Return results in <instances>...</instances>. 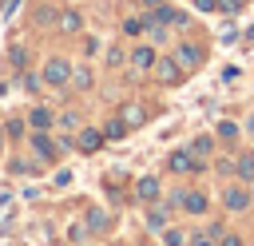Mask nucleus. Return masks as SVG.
Returning <instances> with one entry per match:
<instances>
[{
	"label": "nucleus",
	"instance_id": "obj_1",
	"mask_svg": "<svg viewBox=\"0 0 254 246\" xmlns=\"http://www.w3.org/2000/svg\"><path fill=\"white\" fill-rule=\"evenodd\" d=\"M71 79V67H67V60H48L44 63V83H52V87H64Z\"/></svg>",
	"mask_w": 254,
	"mask_h": 246
},
{
	"label": "nucleus",
	"instance_id": "obj_2",
	"mask_svg": "<svg viewBox=\"0 0 254 246\" xmlns=\"http://www.w3.org/2000/svg\"><path fill=\"white\" fill-rule=\"evenodd\" d=\"M151 24H175V28H187V12H175V8H167V4H159V8L151 12Z\"/></svg>",
	"mask_w": 254,
	"mask_h": 246
},
{
	"label": "nucleus",
	"instance_id": "obj_3",
	"mask_svg": "<svg viewBox=\"0 0 254 246\" xmlns=\"http://www.w3.org/2000/svg\"><path fill=\"white\" fill-rule=\"evenodd\" d=\"M155 75H159L163 83H179L183 63H175V56H171V60H155Z\"/></svg>",
	"mask_w": 254,
	"mask_h": 246
},
{
	"label": "nucleus",
	"instance_id": "obj_4",
	"mask_svg": "<svg viewBox=\"0 0 254 246\" xmlns=\"http://www.w3.org/2000/svg\"><path fill=\"white\" fill-rule=\"evenodd\" d=\"M175 60H179L183 67H198V63H202V52H198L194 44H179V48H175Z\"/></svg>",
	"mask_w": 254,
	"mask_h": 246
},
{
	"label": "nucleus",
	"instance_id": "obj_5",
	"mask_svg": "<svg viewBox=\"0 0 254 246\" xmlns=\"http://www.w3.org/2000/svg\"><path fill=\"white\" fill-rule=\"evenodd\" d=\"M167 167H171L175 175H187V171H198V163H194V159H190L187 151H175V155L167 159Z\"/></svg>",
	"mask_w": 254,
	"mask_h": 246
},
{
	"label": "nucleus",
	"instance_id": "obj_6",
	"mask_svg": "<svg viewBox=\"0 0 254 246\" xmlns=\"http://www.w3.org/2000/svg\"><path fill=\"white\" fill-rule=\"evenodd\" d=\"M131 63H135V71H147V67H155V48H135L131 52Z\"/></svg>",
	"mask_w": 254,
	"mask_h": 246
},
{
	"label": "nucleus",
	"instance_id": "obj_7",
	"mask_svg": "<svg viewBox=\"0 0 254 246\" xmlns=\"http://www.w3.org/2000/svg\"><path fill=\"white\" fill-rule=\"evenodd\" d=\"M119 119H123L127 127H143V119H147V115H143V107H139V103H123Z\"/></svg>",
	"mask_w": 254,
	"mask_h": 246
},
{
	"label": "nucleus",
	"instance_id": "obj_8",
	"mask_svg": "<svg viewBox=\"0 0 254 246\" xmlns=\"http://www.w3.org/2000/svg\"><path fill=\"white\" fill-rule=\"evenodd\" d=\"M135 194H139L143 202L159 198V179H151V175H147V179H139V183H135Z\"/></svg>",
	"mask_w": 254,
	"mask_h": 246
},
{
	"label": "nucleus",
	"instance_id": "obj_9",
	"mask_svg": "<svg viewBox=\"0 0 254 246\" xmlns=\"http://www.w3.org/2000/svg\"><path fill=\"white\" fill-rule=\"evenodd\" d=\"M99 143H103V135L95 127H83L79 131V151H99Z\"/></svg>",
	"mask_w": 254,
	"mask_h": 246
},
{
	"label": "nucleus",
	"instance_id": "obj_10",
	"mask_svg": "<svg viewBox=\"0 0 254 246\" xmlns=\"http://www.w3.org/2000/svg\"><path fill=\"white\" fill-rule=\"evenodd\" d=\"M32 151H36L40 159H52V151H56V143H52V139H48L44 131H36V135H32Z\"/></svg>",
	"mask_w": 254,
	"mask_h": 246
},
{
	"label": "nucleus",
	"instance_id": "obj_11",
	"mask_svg": "<svg viewBox=\"0 0 254 246\" xmlns=\"http://www.w3.org/2000/svg\"><path fill=\"white\" fill-rule=\"evenodd\" d=\"M28 123H32L36 131H48V127H52V111H48V107H32V115H28Z\"/></svg>",
	"mask_w": 254,
	"mask_h": 246
},
{
	"label": "nucleus",
	"instance_id": "obj_12",
	"mask_svg": "<svg viewBox=\"0 0 254 246\" xmlns=\"http://www.w3.org/2000/svg\"><path fill=\"white\" fill-rule=\"evenodd\" d=\"M226 206H230V210H246V206H250V194L234 186V190H226Z\"/></svg>",
	"mask_w": 254,
	"mask_h": 246
},
{
	"label": "nucleus",
	"instance_id": "obj_13",
	"mask_svg": "<svg viewBox=\"0 0 254 246\" xmlns=\"http://www.w3.org/2000/svg\"><path fill=\"white\" fill-rule=\"evenodd\" d=\"M183 206H187L190 214H202V210H206V194H198V190H190V194H183Z\"/></svg>",
	"mask_w": 254,
	"mask_h": 246
},
{
	"label": "nucleus",
	"instance_id": "obj_14",
	"mask_svg": "<svg viewBox=\"0 0 254 246\" xmlns=\"http://www.w3.org/2000/svg\"><path fill=\"white\" fill-rule=\"evenodd\" d=\"M147 28H151V16H143V20H139V16L123 20V32H127V36H139V32H147Z\"/></svg>",
	"mask_w": 254,
	"mask_h": 246
},
{
	"label": "nucleus",
	"instance_id": "obj_15",
	"mask_svg": "<svg viewBox=\"0 0 254 246\" xmlns=\"http://www.w3.org/2000/svg\"><path fill=\"white\" fill-rule=\"evenodd\" d=\"M60 28L64 32H79V12H60Z\"/></svg>",
	"mask_w": 254,
	"mask_h": 246
},
{
	"label": "nucleus",
	"instance_id": "obj_16",
	"mask_svg": "<svg viewBox=\"0 0 254 246\" xmlns=\"http://www.w3.org/2000/svg\"><path fill=\"white\" fill-rule=\"evenodd\" d=\"M234 171H238L242 179H254V155H242V159L234 163Z\"/></svg>",
	"mask_w": 254,
	"mask_h": 246
},
{
	"label": "nucleus",
	"instance_id": "obj_17",
	"mask_svg": "<svg viewBox=\"0 0 254 246\" xmlns=\"http://www.w3.org/2000/svg\"><path fill=\"white\" fill-rule=\"evenodd\" d=\"M147 226H151V230H163V226H167V210H151V214H147Z\"/></svg>",
	"mask_w": 254,
	"mask_h": 246
},
{
	"label": "nucleus",
	"instance_id": "obj_18",
	"mask_svg": "<svg viewBox=\"0 0 254 246\" xmlns=\"http://www.w3.org/2000/svg\"><path fill=\"white\" fill-rule=\"evenodd\" d=\"M71 79H75V87H87V83H91V71L79 67V71H71Z\"/></svg>",
	"mask_w": 254,
	"mask_h": 246
},
{
	"label": "nucleus",
	"instance_id": "obj_19",
	"mask_svg": "<svg viewBox=\"0 0 254 246\" xmlns=\"http://www.w3.org/2000/svg\"><path fill=\"white\" fill-rule=\"evenodd\" d=\"M123 127H127V123H123V119H115V123H107V131H103V135H107V139H119V135H123Z\"/></svg>",
	"mask_w": 254,
	"mask_h": 246
},
{
	"label": "nucleus",
	"instance_id": "obj_20",
	"mask_svg": "<svg viewBox=\"0 0 254 246\" xmlns=\"http://www.w3.org/2000/svg\"><path fill=\"white\" fill-rule=\"evenodd\" d=\"M163 238H167V246H183V242H187V238H183V230H167Z\"/></svg>",
	"mask_w": 254,
	"mask_h": 246
},
{
	"label": "nucleus",
	"instance_id": "obj_21",
	"mask_svg": "<svg viewBox=\"0 0 254 246\" xmlns=\"http://www.w3.org/2000/svg\"><path fill=\"white\" fill-rule=\"evenodd\" d=\"M210 147H214L210 135H198V139H194V151H206V155H210Z\"/></svg>",
	"mask_w": 254,
	"mask_h": 246
},
{
	"label": "nucleus",
	"instance_id": "obj_22",
	"mask_svg": "<svg viewBox=\"0 0 254 246\" xmlns=\"http://www.w3.org/2000/svg\"><path fill=\"white\" fill-rule=\"evenodd\" d=\"M87 226H91V230H103V214L91 210V214H87Z\"/></svg>",
	"mask_w": 254,
	"mask_h": 246
},
{
	"label": "nucleus",
	"instance_id": "obj_23",
	"mask_svg": "<svg viewBox=\"0 0 254 246\" xmlns=\"http://www.w3.org/2000/svg\"><path fill=\"white\" fill-rule=\"evenodd\" d=\"M218 8H222V12H238V8H242V0H218Z\"/></svg>",
	"mask_w": 254,
	"mask_h": 246
},
{
	"label": "nucleus",
	"instance_id": "obj_24",
	"mask_svg": "<svg viewBox=\"0 0 254 246\" xmlns=\"http://www.w3.org/2000/svg\"><path fill=\"white\" fill-rule=\"evenodd\" d=\"M218 135L222 139H234V123H218Z\"/></svg>",
	"mask_w": 254,
	"mask_h": 246
},
{
	"label": "nucleus",
	"instance_id": "obj_25",
	"mask_svg": "<svg viewBox=\"0 0 254 246\" xmlns=\"http://www.w3.org/2000/svg\"><path fill=\"white\" fill-rule=\"evenodd\" d=\"M190 246H214V242H210V234H194V238H190Z\"/></svg>",
	"mask_w": 254,
	"mask_h": 246
},
{
	"label": "nucleus",
	"instance_id": "obj_26",
	"mask_svg": "<svg viewBox=\"0 0 254 246\" xmlns=\"http://www.w3.org/2000/svg\"><path fill=\"white\" fill-rule=\"evenodd\" d=\"M194 4H198L202 12H214V8H218V0H194Z\"/></svg>",
	"mask_w": 254,
	"mask_h": 246
},
{
	"label": "nucleus",
	"instance_id": "obj_27",
	"mask_svg": "<svg viewBox=\"0 0 254 246\" xmlns=\"http://www.w3.org/2000/svg\"><path fill=\"white\" fill-rule=\"evenodd\" d=\"M222 246H242V242H238V234H226V238H222Z\"/></svg>",
	"mask_w": 254,
	"mask_h": 246
},
{
	"label": "nucleus",
	"instance_id": "obj_28",
	"mask_svg": "<svg viewBox=\"0 0 254 246\" xmlns=\"http://www.w3.org/2000/svg\"><path fill=\"white\" fill-rule=\"evenodd\" d=\"M143 4H147V8H159V0H143Z\"/></svg>",
	"mask_w": 254,
	"mask_h": 246
},
{
	"label": "nucleus",
	"instance_id": "obj_29",
	"mask_svg": "<svg viewBox=\"0 0 254 246\" xmlns=\"http://www.w3.org/2000/svg\"><path fill=\"white\" fill-rule=\"evenodd\" d=\"M0 151H4V131H0Z\"/></svg>",
	"mask_w": 254,
	"mask_h": 246
},
{
	"label": "nucleus",
	"instance_id": "obj_30",
	"mask_svg": "<svg viewBox=\"0 0 254 246\" xmlns=\"http://www.w3.org/2000/svg\"><path fill=\"white\" fill-rule=\"evenodd\" d=\"M250 190H254V186H250Z\"/></svg>",
	"mask_w": 254,
	"mask_h": 246
},
{
	"label": "nucleus",
	"instance_id": "obj_31",
	"mask_svg": "<svg viewBox=\"0 0 254 246\" xmlns=\"http://www.w3.org/2000/svg\"><path fill=\"white\" fill-rule=\"evenodd\" d=\"M0 4H4V0H0Z\"/></svg>",
	"mask_w": 254,
	"mask_h": 246
}]
</instances>
